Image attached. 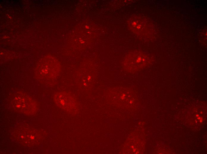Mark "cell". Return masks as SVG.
I'll return each mask as SVG.
<instances>
[{
	"label": "cell",
	"instance_id": "obj_6",
	"mask_svg": "<svg viewBox=\"0 0 207 154\" xmlns=\"http://www.w3.org/2000/svg\"><path fill=\"white\" fill-rule=\"evenodd\" d=\"M196 116L197 117L199 116V115H196Z\"/></svg>",
	"mask_w": 207,
	"mask_h": 154
},
{
	"label": "cell",
	"instance_id": "obj_3",
	"mask_svg": "<svg viewBox=\"0 0 207 154\" xmlns=\"http://www.w3.org/2000/svg\"><path fill=\"white\" fill-rule=\"evenodd\" d=\"M54 100L57 105L68 113L75 114L79 110V103L75 97L67 92H62L56 93Z\"/></svg>",
	"mask_w": 207,
	"mask_h": 154
},
{
	"label": "cell",
	"instance_id": "obj_4",
	"mask_svg": "<svg viewBox=\"0 0 207 154\" xmlns=\"http://www.w3.org/2000/svg\"><path fill=\"white\" fill-rule=\"evenodd\" d=\"M80 70L77 72L76 82L78 86L83 90H88L92 84L93 72L88 70Z\"/></svg>",
	"mask_w": 207,
	"mask_h": 154
},
{
	"label": "cell",
	"instance_id": "obj_5",
	"mask_svg": "<svg viewBox=\"0 0 207 154\" xmlns=\"http://www.w3.org/2000/svg\"><path fill=\"white\" fill-rule=\"evenodd\" d=\"M25 131L22 130L18 131V139L21 141H25V144H30L35 143L36 141L38 139L37 134L34 131L30 130H25Z\"/></svg>",
	"mask_w": 207,
	"mask_h": 154
},
{
	"label": "cell",
	"instance_id": "obj_2",
	"mask_svg": "<svg viewBox=\"0 0 207 154\" xmlns=\"http://www.w3.org/2000/svg\"><path fill=\"white\" fill-rule=\"evenodd\" d=\"M13 107L21 113L30 114L36 112L37 105L29 95L24 93L18 92L13 96L11 101Z\"/></svg>",
	"mask_w": 207,
	"mask_h": 154
},
{
	"label": "cell",
	"instance_id": "obj_1",
	"mask_svg": "<svg viewBox=\"0 0 207 154\" xmlns=\"http://www.w3.org/2000/svg\"><path fill=\"white\" fill-rule=\"evenodd\" d=\"M40 63L37 67L35 72L38 81L47 84L54 81L60 73L59 64L52 58H48Z\"/></svg>",
	"mask_w": 207,
	"mask_h": 154
}]
</instances>
